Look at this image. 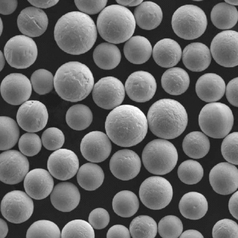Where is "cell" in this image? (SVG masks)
Instances as JSON below:
<instances>
[{"instance_id": "48", "label": "cell", "mask_w": 238, "mask_h": 238, "mask_svg": "<svg viewBox=\"0 0 238 238\" xmlns=\"http://www.w3.org/2000/svg\"><path fill=\"white\" fill-rule=\"evenodd\" d=\"M43 146L49 150L59 149L63 145L65 136L62 131L56 127H50L43 133L41 137Z\"/></svg>"}, {"instance_id": "36", "label": "cell", "mask_w": 238, "mask_h": 238, "mask_svg": "<svg viewBox=\"0 0 238 238\" xmlns=\"http://www.w3.org/2000/svg\"><path fill=\"white\" fill-rule=\"evenodd\" d=\"M112 206L114 212L118 215L128 217L135 214L139 207V202L136 195L131 191H120L114 196Z\"/></svg>"}, {"instance_id": "58", "label": "cell", "mask_w": 238, "mask_h": 238, "mask_svg": "<svg viewBox=\"0 0 238 238\" xmlns=\"http://www.w3.org/2000/svg\"><path fill=\"white\" fill-rule=\"evenodd\" d=\"M8 232V227L6 222L0 219V238H4L7 235Z\"/></svg>"}, {"instance_id": "9", "label": "cell", "mask_w": 238, "mask_h": 238, "mask_svg": "<svg viewBox=\"0 0 238 238\" xmlns=\"http://www.w3.org/2000/svg\"><path fill=\"white\" fill-rule=\"evenodd\" d=\"M4 54L7 61L11 67L24 69L35 62L38 51L37 45L32 39L19 35L8 41L4 47Z\"/></svg>"}, {"instance_id": "17", "label": "cell", "mask_w": 238, "mask_h": 238, "mask_svg": "<svg viewBox=\"0 0 238 238\" xmlns=\"http://www.w3.org/2000/svg\"><path fill=\"white\" fill-rule=\"evenodd\" d=\"M79 163L75 154L72 151L62 148L57 150L49 156L47 168L50 174L61 180L71 178L76 174Z\"/></svg>"}, {"instance_id": "20", "label": "cell", "mask_w": 238, "mask_h": 238, "mask_svg": "<svg viewBox=\"0 0 238 238\" xmlns=\"http://www.w3.org/2000/svg\"><path fill=\"white\" fill-rule=\"evenodd\" d=\"M141 167V160L138 155L133 151L127 149L116 152L109 162V168L112 174L123 181L135 177L139 173Z\"/></svg>"}, {"instance_id": "13", "label": "cell", "mask_w": 238, "mask_h": 238, "mask_svg": "<svg viewBox=\"0 0 238 238\" xmlns=\"http://www.w3.org/2000/svg\"><path fill=\"white\" fill-rule=\"evenodd\" d=\"M125 96V90L122 82L113 76L100 79L94 85L92 96L95 103L102 108L110 109L119 106Z\"/></svg>"}, {"instance_id": "50", "label": "cell", "mask_w": 238, "mask_h": 238, "mask_svg": "<svg viewBox=\"0 0 238 238\" xmlns=\"http://www.w3.org/2000/svg\"><path fill=\"white\" fill-rule=\"evenodd\" d=\"M107 0H75V3L77 8L86 14L93 15L102 11L106 6Z\"/></svg>"}, {"instance_id": "33", "label": "cell", "mask_w": 238, "mask_h": 238, "mask_svg": "<svg viewBox=\"0 0 238 238\" xmlns=\"http://www.w3.org/2000/svg\"><path fill=\"white\" fill-rule=\"evenodd\" d=\"M104 177L101 167L92 163H87L81 166L77 175L79 184L88 191L94 190L99 187L102 184Z\"/></svg>"}, {"instance_id": "40", "label": "cell", "mask_w": 238, "mask_h": 238, "mask_svg": "<svg viewBox=\"0 0 238 238\" xmlns=\"http://www.w3.org/2000/svg\"><path fill=\"white\" fill-rule=\"evenodd\" d=\"M180 179L185 184H196L201 179L203 175V169L198 162L191 159L182 162L178 170Z\"/></svg>"}, {"instance_id": "4", "label": "cell", "mask_w": 238, "mask_h": 238, "mask_svg": "<svg viewBox=\"0 0 238 238\" xmlns=\"http://www.w3.org/2000/svg\"><path fill=\"white\" fill-rule=\"evenodd\" d=\"M94 79L90 70L78 62H70L61 65L54 77L56 91L62 99L71 102L80 101L90 93Z\"/></svg>"}, {"instance_id": "53", "label": "cell", "mask_w": 238, "mask_h": 238, "mask_svg": "<svg viewBox=\"0 0 238 238\" xmlns=\"http://www.w3.org/2000/svg\"><path fill=\"white\" fill-rule=\"evenodd\" d=\"M0 13L3 15H8L13 12L18 5L17 0H0Z\"/></svg>"}, {"instance_id": "43", "label": "cell", "mask_w": 238, "mask_h": 238, "mask_svg": "<svg viewBox=\"0 0 238 238\" xmlns=\"http://www.w3.org/2000/svg\"><path fill=\"white\" fill-rule=\"evenodd\" d=\"M31 82L35 92L40 95L48 93L54 86V77L49 71L40 69L35 71L32 74Z\"/></svg>"}, {"instance_id": "34", "label": "cell", "mask_w": 238, "mask_h": 238, "mask_svg": "<svg viewBox=\"0 0 238 238\" xmlns=\"http://www.w3.org/2000/svg\"><path fill=\"white\" fill-rule=\"evenodd\" d=\"M210 146L208 138L199 131L189 133L185 137L182 143L185 153L189 157L195 159L204 156L208 152Z\"/></svg>"}, {"instance_id": "5", "label": "cell", "mask_w": 238, "mask_h": 238, "mask_svg": "<svg viewBox=\"0 0 238 238\" xmlns=\"http://www.w3.org/2000/svg\"><path fill=\"white\" fill-rule=\"evenodd\" d=\"M136 23L134 15L129 9L120 5L113 4L101 11L97 18V27L104 40L117 44L131 37Z\"/></svg>"}, {"instance_id": "18", "label": "cell", "mask_w": 238, "mask_h": 238, "mask_svg": "<svg viewBox=\"0 0 238 238\" xmlns=\"http://www.w3.org/2000/svg\"><path fill=\"white\" fill-rule=\"evenodd\" d=\"M125 89L129 97L138 102L148 101L154 96L156 83L154 77L150 73L138 71L131 73L125 84Z\"/></svg>"}, {"instance_id": "44", "label": "cell", "mask_w": 238, "mask_h": 238, "mask_svg": "<svg viewBox=\"0 0 238 238\" xmlns=\"http://www.w3.org/2000/svg\"><path fill=\"white\" fill-rule=\"evenodd\" d=\"M183 230L181 221L174 215L165 216L160 220L158 224V232L162 238H178L181 234Z\"/></svg>"}, {"instance_id": "54", "label": "cell", "mask_w": 238, "mask_h": 238, "mask_svg": "<svg viewBox=\"0 0 238 238\" xmlns=\"http://www.w3.org/2000/svg\"><path fill=\"white\" fill-rule=\"evenodd\" d=\"M228 208L233 216L238 220V191L235 192L230 198Z\"/></svg>"}, {"instance_id": "10", "label": "cell", "mask_w": 238, "mask_h": 238, "mask_svg": "<svg viewBox=\"0 0 238 238\" xmlns=\"http://www.w3.org/2000/svg\"><path fill=\"white\" fill-rule=\"evenodd\" d=\"M139 195L141 202L146 207L153 210L161 209L171 201L173 188L165 178L153 176L146 178L141 184Z\"/></svg>"}, {"instance_id": "30", "label": "cell", "mask_w": 238, "mask_h": 238, "mask_svg": "<svg viewBox=\"0 0 238 238\" xmlns=\"http://www.w3.org/2000/svg\"><path fill=\"white\" fill-rule=\"evenodd\" d=\"M152 47L145 37L136 36L131 37L126 42L123 48L124 54L130 62L140 64L147 61L152 52Z\"/></svg>"}, {"instance_id": "35", "label": "cell", "mask_w": 238, "mask_h": 238, "mask_svg": "<svg viewBox=\"0 0 238 238\" xmlns=\"http://www.w3.org/2000/svg\"><path fill=\"white\" fill-rule=\"evenodd\" d=\"M238 18V11L236 7L225 2L216 4L211 13V18L213 24L220 29L232 28L236 24Z\"/></svg>"}, {"instance_id": "51", "label": "cell", "mask_w": 238, "mask_h": 238, "mask_svg": "<svg viewBox=\"0 0 238 238\" xmlns=\"http://www.w3.org/2000/svg\"><path fill=\"white\" fill-rule=\"evenodd\" d=\"M226 95L229 102L233 106L238 107V77L234 78L228 83Z\"/></svg>"}, {"instance_id": "28", "label": "cell", "mask_w": 238, "mask_h": 238, "mask_svg": "<svg viewBox=\"0 0 238 238\" xmlns=\"http://www.w3.org/2000/svg\"><path fill=\"white\" fill-rule=\"evenodd\" d=\"M179 208L181 214L186 218L198 220L206 213L208 209V202L201 194L190 192L181 198L179 203Z\"/></svg>"}, {"instance_id": "41", "label": "cell", "mask_w": 238, "mask_h": 238, "mask_svg": "<svg viewBox=\"0 0 238 238\" xmlns=\"http://www.w3.org/2000/svg\"><path fill=\"white\" fill-rule=\"evenodd\" d=\"M61 238H95L93 227L87 222L81 219L72 220L64 227Z\"/></svg>"}, {"instance_id": "8", "label": "cell", "mask_w": 238, "mask_h": 238, "mask_svg": "<svg viewBox=\"0 0 238 238\" xmlns=\"http://www.w3.org/2000/svg\"><path fill=\"white\" fill-rule=\"evenodd\" d=\"M171 24L175 33L186 40L197 38L205 32L207 24L206 15L203 10L192 4H186L178 8L174 13Z\"/></svg>"}, {"instance_id": "32", "label": "cell", "mask_w": 238, "mask_h": 238, "mask_svg": "<svg viewBox=\"0 0 238 238\" xmlns=\"http://www.w3.org/2000/svg\"><path fill=\"white\" fill-rule=\"evenodd\" d=\"M93 58L96 65L104 70H111L116 67L121 59V54L118 48L113 44L103 43L95 48Z\"/></svg>"}, {"instance_id": "19", "label": "cell", "mask_w": 238, "mask_h": 238, "mask_svg": "<svg viewBox=\"0 0 238 238\" xmlns=\"http://www.w3.org/2000/svg\"><path fill=\"white\" fill-rule=\"evenodd\" d=\"M108 137L103 132L92 131L82 139L80 150L83 156L90 162H102L109 156L112 145Z\"/></svg>"}, {"instance_id": "15", "label": "cell", "mask_w": 238, "mask_h": 238, "mask_svg": "<svg viewBox=\"0 0 238 238\" xmlns=\"http://www.w3.org/2000/svg\"><path fill=\"white\" fill-rule=\"evenodd\" d=\"M48 114L45 105L37 100L27 101L18 109L16 119L23 130L34 132L43 129L47 124Z\"/></svg>"}, {"instance_id": "47", "label": "cell", "mask_w": 238, "mask_h": 238, "mask_svg": "<svg viewBox=\"0 0 238 238\" xmlns=\"http://www.w3.org/2000/svg\"><path fill=\"white\" fill-rule=\"evenodd\" d=\"M212 235L214 238H238V225L236 222L229 219L220 220L214 226Z\"/></svg>"}, {"instance_id": "49", "label": "cell", "mask_w": 238, "mask_h": 238, "mask_svg": "<svg viewBox=\"0 0 238 238\" xmlns=\"http://www.w3.org/2000/svg\"><path fill=\"white\" fill-rule=\"evenodd\" d=\"M109 215L105 209L101 208L95 209L90 213L88 221L95 229H101L105 228L109 221Z\"/></svg>"}, {"instance_id": "42", "label": "cell", "mask_w": 238, "mask_h": 238, "mask_svg": "<svg viewBox=\"0 0 238 238\" xmlns=\"http://www.w3.org/2000/svg\"><path fill=\"white\" fill-rule=\"evenodd\" d=\"M26 238H60L61 233L57 226L53 222L41 220L34 223L28 229Z\"/></svg>"}, {"instance_id": "25", "label": "cell", "mask_w": 238, "mask_h": 238, "mask_svg": "<svg viewBox=\"0 0 238 238\" xmlns=\"http://www.w3.org/2000/svg\"><path fill=\"white\" fill-rule=\"evenodd\" d=\"M226 84L223 79L214 73H206L199 78L195 85L198 97L206 102H213L220 99L224 94Z\"/></svg>"}, {"instance_id": "24", "label": "cell", "mask_w": 238, "mask_h": 238, "mask_svg": "<svg viewBox=\"0 0 238 238\" xmlns=\"http://www.w3.org/2000/svg\"><path fill=\"white\" fill-rule=\"evenodd\" d=\"M50 199L52 204L57 209L64 212H69L78 205L80 195L74 184L69 182H62L53 189Z\"/></svg>"}, {"instance_id": "38", "label": "cell", "mask_w": 238, "mask_h": 238, "mask_svg": "<svg viewBox=\"0 0 238 238\" xmlns=\"http://www.w3.org/2000/svg\"><path fill=\"white\" fill-rule=\"evenodd\" d=\"M1 150H5L13 147L18 141L19 130L16 122L8 117H0Z\"/></svg>"}, {"instance_id": "3", "label": "cell", "mask_w": 238, "mask_h": 238, "mask_svg": "<svg viewBox=\"0 0 238 238\" xmlns=\"http://www.w3.org/2000/svg\"><path fill=\"white\" fill-rule=\"evenodd\" d=\"M148 125L156 136L173 139L180 135L188 122L186 109L178 101L170 99L159 100L150 108L147 114Z\"/></svg>"}, {"instance_id": "21", "label": "cell", "mask_w": 238, "mask_h": 238, "mask_svg": "<svg viewBox=\"0 0 238 238\" xmlns=\"http://www.w3.org/2000/svg\"><path fill=\"white\" fill-rule=\"evenodd\" d=\"M209 180L216 192L222 195L230 194L238 188V169L235 166L228 162L218 163L211 170Z\"/></svg>"}, {"instance_id": "55", "label": "cell", "mask_w": 238, "mask_h": 238, "mask_svg": "<svg viewBox=\"0 0 238 238\" xmlns=\"http://www.w3.org/2000/svg\"><path fill=\"white\" fill-rule=\"evenodd\" d=\"M58 0H28L32 5L38 8H47L56 4Z\"/></svg>"}, {"instance_id": "27", "label": "cell", "mask_w": 238, "mask_h": 238, "mask_svg": "<svg viewBox=\"0 0 238 238\" xmlns=\"http://www.w3.org/2000/svg\"><path fill=\"white\" fill-rule=\"evenodd\" d=\"M152 52L156 63L165 68L176 65L180 61L182 55L179 45L170 38H164L158 41L155 45Z\"/></svg>"}, {"instance_id": "2", "label": "cell", "mask_w": 238, "mask_h": 238, "mask_svg": "<svg viewBox=\"0 0 238 238\" xmlns=\"http://www.w3.org/2000/svg\"><path fill=\"white\" fill-rule=\"evenodd\" d=\"M148 123L144 113L134 106L120 105L111 111L105 122L107 135L117 145L134 146L142 141L147 132Z\"/></svg>"}, {"instance_id": "52", "label": "cell", "mask_w": 238, "mask_h": 238, "mask_svg": "<svg viewBox=\"0 0 238 238\" xmlns=\"http://www.w3.org/2000/svg\"><path fill=\"white\" fill-rule=\"evenodd\" d=\"M107 238H130L129 231L125 226L120 225H115L108 230Z\"/></svg>"}, {"instance_id": "22", "label": "cell", "mask_w": 238, "mask_h": 238, "mask_svg": "<svg viewBox=\"0 0 238 238\" xmlns=\"http://www.w3.org/2000/svg\"><path fill=\"white\" fill-rule=\"evenodd\" d=\"M17 23L20 31L29 37L42 35L47 29L48 19L42 10L33 7L23 10L18 16Z\"/></svg>"}, {"instance_id": "29", "label": "cell", "mask_w": 238, "mask_h": 238, "mask_svg": "<svg viewBox=\"0 0 238 238\" xmlns=\"http://www.w3.org/2000/svg\"><path fill=\"white\" fill-rule=\"evenodd\" d=\"M136 23L141 29L151 30L161 23L162 12L160 7L151 1L142 2L135 9L134 15Z\"/></svg>"}, {"instance_id": "60", "label": "cell", "mask_w": 238, "mask_h": 238, "mask_svg": "<svg viewBox=\"0 0 238 238\" xmlns=\"http://www.w3.org/2000/svg\"><path fill=\"white\" fill-rule=\"evenodd\" d=\"M225 2L232 5H237V0H225Z\"/></svg>"}, {"instance_id": "56", "label": "cell", "mask_w": 238, "mask_h": 238, "mask_svg": "<svg viewBox=\"0 0 238 238\" xmlns=\"http://www.w3.org/2000/svg\"><path fill=\"white\" fill-rule=\"evenodd\" d=\"M199 231L195 230H188L181 234L179 238H203Z\"/></svg>"}, {"instance_id": "11", "label": "cell", "mask_w": 238, "mask_h": 238, "mask_svg": "<svg viewBox=\"0 0 238 238\" xmlns=\"http://www.w3.org/2000/svg\"><path fill=\"white\" fill-rule=\"evenodd\" d=\"M1 209L2 215L8 221L20 223L31 216L34 204L31 198L25 192L15 190L7 193L4 197Z\"/></svg>"}, {"instance_id": "37", "label": "cell", "mask_w": 238, "mask_h": 238, "mask_svg": "<svg viewBox=\"0 0 238 238\" xmlns=\"http://www.w3.org/2000/svg\"><path fill=\"white\" fill-rule=\"evenodd\" d=\"M68 125L72 129L82 130L87 128L93 120V114L87 106L78 104L71 107L66 115Z\"/></svg>"}, {"instance_id": "14", "label": "cell", "mask_w": 238, "mask_h": 238, "mask_svg": "<svg viewBox=\"0 0 238 238\" xmlns=\"http://www.w3.org/2000/svg\"><path fill=\"white\" fill-rule=\"evenodd\" d=\"M29 164L20 152L10 150L0 155V179L6 184H14L22 181L28 173Z\"/></svg>"}, {"instance_id": "59", "label": "cell", "mask_w": 238, "mask_h": 238, "mask_svg": "<svg viewBox=\"0 0 238 238\" xmlns=\"http://www.w3.org/2000/svg\"><path fill=\"white\" fill-rule=\"evenodd\" d=\"M5 64V60L3 54L0 51V71L3 69Z\"/></svg>"}, {"instance_id": "7", "label": "cell", "mask_w": 238, "mask_h": 238, "mask_svg": "<svg viewBox=\"0 0 238 238\" xmlns=\"http://www.w3.org/2000/svg\"><path fill=\"white\" fill-rule=\"evenodd\" d=\"M198 122L202 131L213 138H223L231 131L234 116L230 108L225 104L213 102L206 104L199 115Z\"/></svg>"}, {"instance_id": "6", "label": "cell", "mask_w": 238, "mask_h": 238, "mask_svg": "<svg viewBox=\"0 0 238 238\" xmlns=\"http://www.w3.org/2000/svg\"><path fill=\"white\" fill-rule=\"evenodd\" d=\"M146 169L158 175L166 174L172 171L178 159L177 150L173 144L165 139H156L148 143L142 154Z\"/></svg>"}, {"instance_id": "12", "label": "cell", "mask_w": 238, "mask_h": 238, "mask_svg": "<svg viewBox=\"0 0 238 238\" xmlns=\"http://www.w3.org/2000/svg\"><path fill=\"white\" fill-rule=\"evenodd\" d=\"M238 36L237 32L227 30L218 33L214 38L210 51L218 64L226 67L237 65Z\"/></svg>"}, {"instance_id": "39", "label": "cell", "mask_w": 238, "mask_h": 238, "mask_svg": "<svg viewBox=\"0 0 238 238\" xmlns=\"http://www.w3.org/2000/svg\"><path fill=\"white\" fill-rule=\"evenodd\" d=\"M157 226L152 217L140 215L135 218L129 226V231L133 238H154L157 233Z\"/></svg>"}, {"instance_id": "57", "label": "cell", "mask_w": 238, "mask_h": 238, "mask_svg": "<svg viewBox=\"0 0 238 238\" xmlns=\"http://www.w3.org/2000/svg\"><path fill=\"white\" fill-rule=\"evenodd\" d=\"M143 0H117L116 1L119 4L123 6H134L138 5Z\"/></svg>"}, {"instance_id": "31", "label": "cell", "mask_w": 238, "mask_h": 238, "mask_svg": "<svg viewBox=\"0 0 238 238\" xmlns=\"http://www.w3.org/2000/svg\"><path fill=\"white\" fill-rule=\"evenodd\" d=\"M161 81L162 87L167 93L171 95H178L186 91L190 81L185 71L179 67H173L164 73Z\"/></svg>"}, {"instance_id": "23", "label": "cell", "mask_w": 238, "mask_h": 238, "mask_svg": "<svg viewBox=\"0 0 238 238\" xmlns=\"http://www.w3.org/2000/svg\"><path fill=\"white\" fill-rule=\"evenodd\" d=\"M53 178L46 170L36 168L28 173L25 177L24 185L27 194L36 200L47 197L53 190Z\"/></svg>"}, {"instance_id": "26", "label": "cell", "mask_w": 238, "mask_h": 238, "mask_svg": "<svg viewBox=\"0 0 238 238\" xmlns=\"http://www.w3.org/2000/svg\"><path fill=\"white\" fill-rule=\"evenodd\" d=\"M182 60L188 69L192 71L200 72L209 67L211 56L207 46L201 43L195 42L188 44L184 48Z\"/></svg>"}, {"instance_id": "45", "label": "cell", "mask_w": 238, "mask_h": 238, "mask_svg": "<svg viewBox=\"0 0 238 238\" xmlns=\"http://www.w3.org/2000/svg\"><path fill=\"white\" fill-rule=\"evenodd\" d=\"M42 143L39 137L36 134L27 133L20 138L18 147L24 155L32 156L37 154L41 150Z\"/></svg>"}, {"instance_id": "61", "label": "cell", "mask_w": 238, "mask_h": 238, "mask_svg": "<svg viewBox=\"0 0 238 238\" xmlns=\"http://www.w3.org/2000/svg\"><path fill=\"white\" fill-rule=\"evenodd\" d=\"M0 20H1V21H0V34H1V33H2V30H3V26L2 22V21L1 19Z\"/></svg>"}, {"instance_id": "16", "label": "cell", "mask_w": 238, "mask_h": 238, "mask_svg": "<svg viewBox=\"0 0 238 238\" xmlns=\"http://www.w3.org/2000/svg\"><path fill=\"white\" fill-rule=\"evenodd\" d=\"M1 94L7 103L14 105H20L26 101L32 92L29 80L24 74L10 73L2 81L0 87Z\"/></svg>"}, {"instance_id": "46", "label": "cell", "mask_w": 238, "mask_h": 238, "mask_svg": "<svg viewBox=\"0 0 238 238\" xmlns=\"http://www.w3.org/2000/svg\"><path fill=\"white\" fill-rule=\"evenodd\" d=\"M237 132L230 134L224 138L222 143L221 151L224 158L233 164L238 165Z\"/></svg>"}, {"instance_id": "1", "label": "cell", "mask_w": 238, "mask_h": 238, "mask_svg": "<svg viewBox=\"0 0 238 238\" xmlns=\"http://www.w3.org/2000/svg\"><path fill=\"white\" fill-rule=\"evenodd\" d=\"M59 47L72 55L86 52L93 46L97 37L95 23L88 15L79 11L68 12L57 21L54 31Z\"/></svg>"}]
</instances>
